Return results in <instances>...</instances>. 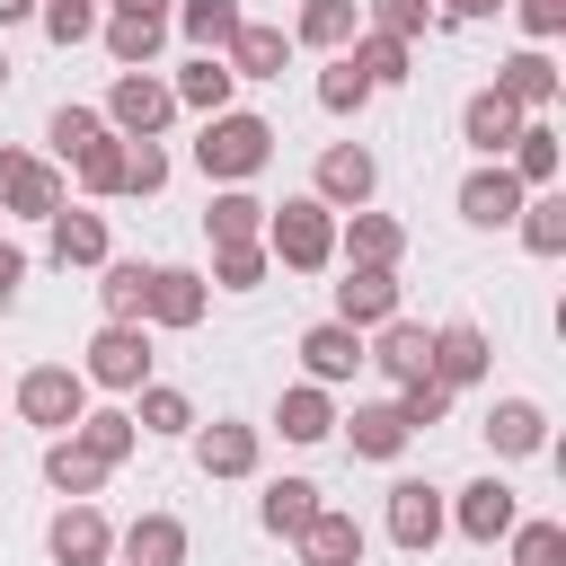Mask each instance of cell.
<instances>
[{
    "label": "cell",
    "mask_w": 566,
    "mask_h": 566,
    "mask_svg": "<svg viewBox=\"0 0 566 566\" xmlns=\"http://www.w3.org/2000/svg\"><path fill=\"white\" fill-rule=\"evenodd\" d=\"M363 35V0H301V18H292V44H310V53H345Z\"/></svg>",
    "instance_id": "cell-32"
},
{
    "label": "cell",
    "mask_w": 566,
    "mask_h": 566,
    "mask_svg": "<svg viewBox=\"0 0 566 566\" xmlns=\"http://www.w3.org/2000/svg\"><path fill=\"white\" fill-rule=\"evenodd\" d=\"M0 88H9V53H0Z\"/></svg>",
    "instance_id": "cell-55"
},
{
    "label": "cell",
    "mask_w": 566,
    "mask_h": 566,
    "mask_svg": "<svg viewBox=\"0 0 566 566\" xmlns=\"http://www.w3.org/2000/svg\"><path fill=\"white\" fill-rule=\"evenodd\" d=\"M274 433H283V442H301V451H310V442H327V433H336V398H327V389H310V380H292V389L274 398Z\"/></svg>",
    "instance_id": "cell-29"
},
{
    "label": "cell",
    "mask_w": 566,
    "mask_h": 566,
    "mask_svg": "<svg viewBox=\"0 0 566 566\" xmlns=\"http://www.w3.org/2000/svg\"><path fill=\"white\" fill-rule=\"evenodd\" d=\"M522 124H531V115H522V106H513V97H504V88H478V97H469V106H460V142H469V150H478V159H504V150H513V133H522Z\"/></svg>",
    "instance_id": "cell-21"
},
{
    "label": "cell",
    "mask_w": 566,
    "mask_h": 566,
    "mask_svg": "<svg viewBox=\"0 0 566 566\" xmlns=\"http://www.w3.org/2000/svg\"><path fill=\"white\" fill-rule=\"evenodd\" d=\"M336 424H345V451H354V460H398V451L416 442V433L398 424V407H389V398H363V407H354V416H336Z\"/></svg>",
    "instance_id": "cell-26"
},
{
    "label": "cell",
    "mask_w": 566,
    "mask_h": 566,
    "mask_svg": "<svg viewBox=\"0 0 566 566\" xmlns=\"http://www.w3.org/2000/svg\"><path fill=\"white\" fill-rule=\"evenodd\" d=\"M363 363H371L389 389H407V380H424V371H433V327L389 318V327H371V336H363Z\"/></svg>",
    "instance_id": "cell-11"
},
{
    "label": "cell",
    "mask_w": 566,
    "mask_h": 566,
    "mask_svg": "<svg viewBox=\"0 0 566 566\" xmlns=\"http://www.w3.org/2000/svg\"><path fill=\"white\" fill-rule=\"evenodd\" d=\"M265 274H274L265 239H239V248H212V274H203V283H212V292H256Z\"/></svg>",
    "instance_id": "cell-42"
},
{
    "label": "cell",
    "mask_w": 566,
    "mask_h": 566,
    "mask_svg": "<svg viewBox=\"0 0 566 566\" xmlns=\"http://www.w3.org/2000/svg\"><path fill=\"white\" fill-rule=\"evenodd\" d=\"M265 256H274L283 274H327V265H336V212H327L318 195L265 203Z\"/></svg>",
    "instance_id": "cell-1"
},
{
    "label": "cell",
    "mask_w": 566,
    "mask_h": 566,
    "mask_svg": "<svg viewBox=\"0 0 566 566\" xmlns=\"http://www.w3.org/2000/svg\"><path fill=\"white\" fill-rule=\"evenodd\" d=\"M256 460H265V424H239V416L195 424V469L203 478H256Z\"/></svg>",
    "instance_id": "cell-13"
},
{
    "label": "cell",
    "mask_w": 566,
    "mask_h": 566,
    "mask_svg": "<svg viewBox=\"0 0 566 566\" xmlns=\"http://www.w3.org/2000/svg\"><path fill=\"white\" fill-rule=\"evenodd\" d=\"M451 203H460V221H469V230H513V212H522V177H513L504 159H478V168L460 177V195H451Z\"/></svg>",
    "instance_id": "cell-9"
},
{
    "label": "cell",
    "mask_w": 566,
    "mask_h": 566,
    "mask_svg": "<svg viewBox=\"0 0 566 566\" xmlns=\"http://www.w3.org/2000/svg\"><path fill=\"white\" fill-rule=\"evenodd\" d=\"M62 203H71L62 168L35 159V150H18V142H0V212H9V221H53Z\"/></svg>",
    "instance_id": "cell-4"
},
{
    "label": "cell",
    "mask_w": 566,
    "mask_h": 566,
    "mask_svg": "<svg viewBox=\"0 0 566 566\" xmlns=\"http://www.w3.org/2000/svg\"><path fill=\"white\" fill-rule=\"evenodd\" d=\"M380 522H389V539H398L407 557H424V548H433V539L451 531V495H442V486H424V478H398V486H389V513H380Z\"/></svg>",
    "instance_id": "cell-8"
},
{
    "label": "cell",
    "mask_w": 566,
    "mask_h": 566,
    "mask_svg": "<svg viewBox=\"0 0 566 566\" xmlns=\"http://www.w3.org/2000/svg\"><path fill=\"white\" fill-rule=\"evenodd\" d=\"M265 159H274V124H265V115H248V106L203 115V133H195V168H203L212 186H248Z\"/></svg>",
    "instance_id": "cell-2"
},
{
    "label": "cell",
    "mask_w": 566,
    "mask_h": 566,
    "mask_svg": "<svg viewBox=\"0 0 566 566\" xmlns=\"http://www.w3.org/2000/svg\"><path fill=\"white\" fill-rule=\"evenodd\" d=\"M318 106H327V115H363V106H371V80H363V71L336 53V62L318 71Z\"/></svg>",
    "instance_id": "cell-46"
},
{
    "label": "cell",
    "mask_w": 566,
    "mask_h": 566,
    "mask_svg": "<svg viewBox=\"0 0 566 566\" xmlns=\"http://www.w3.org/2000/svg\"><path fill=\"white\" fill-rule=\"evenodd\" d=\"M97 310H106L115 327H142V310H150V265H142V256H106V265H97Z\"/></svg>",
    "instance_id": "cell-28"
},
{
    "label": "cell",
    "mask_w": 566,
    "mask_h": 566,
    "mask_svg": "<svg viewBox=\"0 0 566 566\" xmlns=\"http://www.w3.org/2000/svg\"><path fill=\"white\" fill-rule=\"evenodd\" d=\"M389 407H398V424H407V433H433V424L451 416V389H442V380L424 371V380H407V389H398Z\"/></svg>",
    "instance_id": "cell-44"
},
{
    "label": "cell",
    "mask_w": 566,
    "mask_h": 566,
    "mask_svg": "<svg viewBox=\"0 0 566 566\" xmlns=\"http://www.w3.org/2000/svg\"><path fill=\"white\" fill-rule=\"evenodd\" d=\"M327 318H345L354 336L389 327V318H398V274H380V265H345V283H336V310H327Z\"/></svg>",
    "instance_id": "cell-17"
},
{
    "label": "cell",
    "mask_w": 566,
    "mask_h": 566,
    "mask_svg": "<svg viewBox=\"0 0 566 566\" xmlns=\"http://www.w3.org/2000/svg\"><path fill=\"white\" fill-rule=\"evenodd\" d=\"M168 27H177L195 53H230V35L248 27V9H239V0H177V9H168Z\"/></svg>",
    "instance_id": "cell-33"
},
{
    "label": "cell",
    "mask_w": 566,
    "mask_h": 566,
    "mask_svg": "<svg viewBox=\"0 0 566 566\" xmlns=\"http://www.w3.org/2000/svg\"><path fill=\"white\" fill-rule=\"evenodd\" d=\"M504 0H433V18H495Z\"/></svg>",
    "instance_id": "cell-52"
},
{
    "label": "cell",
    "mask_w": 566,
    "mask_h": 566,
    "mask_svg": "<svg viewBox=\"0 0 566 566\" xmlns=\"http://www.w3.org/2000/svg\"><path fill=\"white\" fill-rule=\"evenodd\" d=\"M230 80H283V62H292V35L283 27H265V18H248L239 35H230Z\"/></svg>",
    "instance_id": "cell-27"
},
{
    "label": "cell",
    "mask_w": 566,
    "mask_h": 566,
    "mask_svg": "<svg viewBox=\"0 0 566 566\" xmlns=\"http://www.w3.org/2000/svg\"><path fill=\"white\" fill-rule=\"evenodd\" d=\"M345 62H354V71L371 80V97H380V88H398V80L416 71V44H398V35H371V27H363V35L345 44Z\"/></svg>",
    "instance_id": "cell-37"
},
{
    "label": "cell",
    "mask_w": 566,
    "mask_h": 566,
    "mask_svg": "<svg viewBox=\"0 0 566 566\" xmlns=\"http://www.w3.org/2000/svg\"><path fill=\"white\" fill-rule=\"evenodd\" d=\"M486 371H495V345H486V327H478V318H442V327H433V380L460 398V389H478Z\"/></svg>",
    "instance_id": "cell-12"
},
{
    "label": "cell",
    "mask_w": 566,
    "mask_h": 566,
    "mask_svg": "<svg viewBox=\"0 0 566 566\" xmlns=\"http://www.w3.org/2000/svg\"><path fill=\"white\" fill-rule=\"evenodd\" d=\"M203 310H212V283L195 274V265H150V310H142V327H203Z\"/></svg>",
    "instance_id": "cell-15"
},
{
    "label": "cell",
    "mask_w": 566,
    "mask_h": 566,
    "mask_svg": "<svg viewBox=\"0 0 566 566\" xmlns=\"http://www.w3.org/2000/svg\"><path fill=\"white\" fill-rule=\"evenodd\" d=\"M106 133V115L97 106H53V124H44V142H53V159H80L88 142Z\"/></svg>",
    "instance_id": "cell-47"
},
{
    "label": "cell",
    "mask_w": 566,
    "mask_h": 566,
    "mask_svg": "<svg viewBox=\"0 0 566 566\" xmlns=\"http://www.w3.org/2000/svg\"><path fill=\"white\" fill-rule=\"evenodd\" d=\"M44 0H0V27H18V18H35Z\"/></svg>",
    "instance_id": "cell-54"
},
{
    "label": "cell",
    "mask_w": 566,
    "mask_h": 566,
    "mask_svg": "<svg viewBox=\"0 0 566 566\" xmlns=\"http://www.w3.org/2000/svg\"><path fill=\"white\" fill-rule=\"evenodd\" d=\"M310 195H318L327 212H363V203L380 195V159H371L363 142H327L318 168H310Z\"/></svg>",
    "instance_id": "cell-6"
},
{
    "label": "cell",
    "mask_w": 566,
    "mask_h": 566,
    "mask_svg": "<svg viewBox=\"0 0 566 566\" xmlns=\"http://www.w3.org/2000/svg\"><path fill=\"white\" fill-rule=\"evenodd\" d=\"M106 133L115 142H159L168 124H177V88L159 80V71H115V88H106Z\"/></svg>",
    "instance_id": "cell-3"
},
{
    "label": "cell",
    "mask_w": 566,
    "mask_h": 566,
    "mask_svg": "<svg viewBox=\"0 0 566 566\" xmlns=\"http://www.w3.org/2000/svg\"><path fill=\"white\" fill-rule=\"evenodd\" d=\"M513 522H522V495H513L504 478H469V486L451 495V531H460V539H478V548H495Z\"/></svg>",
    "instance_id": "cell-14"
},
{
    "label": "cell",
    "mask_w": 566,
    "mask_h": 566,
    "mask_svg": "<svg viewBox=\"0 0 566 566\" xmlns=\"http://www.w3.org/2000/svg\"><path fill=\"white\" fill-rule=\"evenodd\" d=\"M18 283H27V248H9V239H0V310L18 301Z\"/></svg>",
    "instance_id": "cell-51"
},
{
    "label": "cell",
    "mask_w": 566,
    "mask_h": 566,
    "mask_svg": "<svg viewBox=\"0 0 566 566\" xmlns=\"http://www.w3.org/2000/svg\"><path fill=\"white\" fill-rule=\"evenodd\" d=\"M504 548H513V566H566V522H513Z\"/></svg>",
    "instance_id": "cell-45"
},
{
    "label": "cell",
    "mask_w": 566,
    "mask_h": 566,
    "mask_svg": "<svg viewBox=\"0 0 566 566\" xmlns=\"http://www.w3.org/2000/svg\"><path fill=\"white\" fill-rule=\"evenodd\" d=\"M44 557H53V566H106V557H115V522H106L97 504H62L53 531H44Z\"/></svg>",
    "instance_id": "cell-16"
},
{
    "label": "cell",
    "mask_w": 566,
    "mask_h": 566,
    "mask_svg": "<svg viewBox=\"0 0 566 566\" xmlns=\"http://www.w3.org/2000/svg\"><path fill=\"white\" fill-rule=\"evenodd\" d=\"M513 18H522L531 44H557L566 35V0H513Z\"/></svg>",
    "instance_id": "cell-50"
},
{
    "label": "cell",
    "mask_w": 566,
    "mask_h": 566,
    "mask_svg": "<svg viewBox=\"0 0 566 566\" xmlns=\"http://www.w3.org/2000/svg\"><path fill=\"white\" fill-rule=\"evenodd\" d=\"M71 442H80L97 469H124V460H133V442H142V424H133V407H88V416L71 424Z\"/></svg>",
    "instance_id": "cell-30"
},
{
    "label": "cell",
    "mask_w": 566,
    "mask_h": 566,
    "mask_svg": "<svg viewBox=\"0 0 566 566\" xmlns=\"http://www.w3.org/2000/svg\"><path fill=\"white\" fill-rule=\"evenodd\" d=\"M44 486H53L62 504H88V495L106 486V469H97V460H88L71 433H53V442H44Z\"/></svg>",
    "instance_id": "cell-35"
},
{
    "label": "cell",
    "mask_w": 566,
    "mask_h": 566,
    "mask_svg": "<svg viewBox=\"0 0 566 566\" xmlns=\"http://www.w3.org/2000/svg\"><path fill=\"white\" fill-rule=\"evenodd\" d=\"M186 548H195V539H186L177 513H133V522L115 531V557H124V566H186Z\"/></svg>",
    "instance_id": "cell-22"
},
{
    "label": "cell",
    "mask_w": 566,
    "mask_h": 566,
    "mask_svg": "<svg viewBox=\"0 0 566 566\" xmlns=\"http://www.w3.org/2000/svg\"><path fill=\"white\" fill-rule=\"evenodd\" d=\"M513 230H522L531 256H566V195H557V186H548V195H522Z\"/></svg>",
    "instance_id": "cell-39"
},
{
    "label": "cell",
    "mask_w": 566,
    "mask_h": 566,
    "mask_svg": "<svg viewBox=\"0 0 566 566\" xmlns=\"http://www.w3.org/2000/svg\"><path fill=\"white\" fill-rule=\"evenodd\" d=\"M495 88H504L522 115H548V106H557V62H548V44L504 53V62H495Z\"/></svg>",
    "instance_id": "cell-24"
},
{
    "label": "cell",
    "mask_w": 566,
    "mask_h": 566,
    "mask_svg": "<svg viewBox=\"0 0 566 566\" xmlns=\"http://www.w3.org/2000/svg\"><path fill=\"white\" fill-rule=\"evenodd\" d=\"M301 548V566H363V548H371V531L345 513V504H318V522L292 539Z\"/></svg>",
    "instance_id": "cell-23"
},
{
    "label": "cell",
    "mask_w": 566,
    "mask_h": 566,
    "mask_svg": "<svg viewBox=\"0 0 566 566\" xmlns=\"http://www.w3.org/2000/svg\"><path fill=\"white\" fill-rule=\"evenodd\" d=\"M203 230H212V248H239V239H265V203H256L248 186H221V195L203 203Z\"/></svg>",
    "instance_id": "cell-38"
},
{
    "label": "cell",
    "mask_w": 566,
    "mask_h": 566,
    "mask_svg": "<svg viewBox=\"0 0 566 566\" xmlns=\"http://www.w3.org/2000/svg\"><path fill=\"white\" fill-rule=\"evenodd\" d=\"M71 177H80V195L88 203H106V195H124V142L115 133H97L80 159H71Z\"/></svg>",
    "instance_id": "cell-41"
},
{
    "label": "cell",
    "mask_w": 566,
    "mask_h": 566,
    "mask_svg": "<svg viewBox=\"0 0 566 566\" xmlns=\"http://www.w3.org/2000/svg\"><path fill=\"white\" fill-rule=\"evenodd\" d=\"M318 504H327V495H318V478H274V486L256 495V522H265L274 539H301V531L318 522Z\"/></svg>",
    "instance_id": "cell-31"
},
{
    "label": "cell",
    "mask_w": 566,
    "mask_h": 566,
    "mask_svg": "<svg viewBox=\"0 0 566 566\" xmlns=\"http://www.w3.org/2000/svg\"><path fill=\"white\" fill-rule=\"evenodd\" d=\"M478 433H486L495 460H539V451H548V407H539V398H495Z\"/></svg>",
    "instance_id": "cell-18"
},
{
    "label": "cell",
    "mask_w": 566,
    "mask_h": 566,
    "mask_svg": "<svg viewBox=\"0 0 566 566\" xmlns=\"http://www.w3.org/2000/svg\"><path fill=\"white\" fill-rule=\"evenodd\" d=\"M168 88H177V115H186V106H195V115H230V97H239V80H230L221 53H195Z\"/></svg>",
    "instance_id": "cell-34"
},
{
    "label": "cell",
    "mask_w": 566,
    "mask_h": 566,
    "mask_svg": "<svg viewBox=\"0 0 566 566\" xmlns=\"http://www.w3.org/2000/svg\"><path fill=\"white\" fill-rule=\"evenodd\" d=\"M398 256H407V221H389V212H336V265H380V274H398Z\"/></svg>",
    "instance_id": "cell-10"
},
{
    "label": "cell",
    "mask_w": 566,
    "mask_h": 566,
    "mask_svg": "<svg viewBox=\"0 0 566 566\" xmlns=\"http://www.w3.org/2000/svg\"><path fill=\"white\" fill-rule=\"evenodd\" d=\"M97 35H106L115 71H150L159 44H168V18H97Z\"/></svg>",
    "instance_id": "cell-36"
},
{
    "label": "cell",
    "mask_w": 566,
    "mask_h": 566,
    "mask_svg": "<svg viewBox=\"0 0 566 566\" xmlns=\"http://www.w3.org/2000/svg\"><path fill=\"white\" fill-rule=\"evenodd\" d=\"M133 424H142V433H195L203 416H195V398H186V389L142 380V389H133Z\"/></svg>",
    "instance_id": "cell-40"
},
{
    "label": "cell",
    "mask_w": 566,
    "mask_h": 566,
    "mask_svg": "<svg viewBox=\"0 0 566 566\" xmlns=\"http://www.w3.org/2000/svg\"><path fill=\"white\" fill-rule=\"evenodd\" d=\"M18 416L44 424V433H71V424L88 416V380H80V363H35V371H18Z\"/></svg>",
    "instance_id": "cell-5"
},
{
    "label": "cell",
    "mask_w": 566,
    "mask_h": 566,
    "mask_svg": "<svg viewBox=\"0 0 566 566\" xmlns=\"http://www.w3.org/2000/svg\"><path fill=\"white\" fill-rule=\"evenodd\" d=\"M301 371H310V389H336V380H354V371H363V336H354L345 318H318V327H301Z\"/></svg>",
    "instance_id": "cell-20"
},
{
    "label": "cell",
    "mask_w": 566,
    "mask_h": 566,
    "mask_svg": "<svg viewBox=\"0 0 566 566\" xmlns=\"http://www.w3.org/2000/svg\"><path fill=\"white\" fill-rule=\"evenodd\" d=\"M35 27H44V44H62V53H71V44H88V35H97V0H44V9H35Z\"/></svg>",
    "instance_id": "cell-43"
},
{
    "label": "cell",
    "mask_w": 566,
    "mask_h": 566,
    "mask_svg": "<svg viewBox=\"0 0 566 566\" xmlns=\"http://www.w3.org/2000/svg\"><path fill=\"white\" fill-rule=\"evenodd\" d=\"M44 248H53V265H62V274H71V265H106V256H115L106 212H88V203H62V212L44 221Z\"/></svg>",
    "instance_id": "cell-19"
},
{
    "label": "cell",
    "mask_w": 566,
    "mask_h": 566,
    "mask_svg": "<svg viewBox=\"0 0 566 566\" xmlns=\"http://www.w3.org/2000/svg\"><path fill=\"white\" fill-rule=\"evenodd\" d=\"M168 186V150L159 142H124V195L142 203V195H159Z\"/></svg>",
    "instance_id": "cell-49"
},
{
    "label": "cell",
    "mask_w": 566,
    "mask_h": 566,
    "mask_svg": "<svg viewBox=\"0 0 566 566\" xmlns=\"http://www.w3.org/2000/svg\"><path fill=\"white\" fill-rule=\"evenodd\" d=\"M363 18H371V35H398V44H416V35L433 27V0H363Z\"/></svg>",
    "instance_id": "cell-48"
},
{
    "label": "cell",
    "mask_w": 566,
    "mask_h": 566,
    "mask_svg": "<svg viewBox=\"0 0 566 566\" xmlns=\"http://www.w3.org/2000/svg\"><path fill=\"white\" fill-rule=\"evenodd\" d=\"M80 380L88 389H142L150 380V327H97L88 336V354H80Z\"/></svg>",
    "instance_id": "cell-7"
},
{
    "label": "cell",
    "mask_w": 566,
    "mask_h": 566,
    "mask_svg": "<svg viewBox=\"0 0 566 566\" xmlns=\"http://www.w3.org/2000/svg\"><path fill=\"white\" fill-rule=\"evenodd\" d=\"M504 168L522 177V195H548V186H557V168H566V142H557V124H548V115H531V124L513 133Z\"/></svg>",
    "instance_id": "cell-25"
},
{
    "label": "cell",
    "mask_w": 566,
    "mask_h": 566,
    "mask_svg": "<svg viewBox=\"0 0 566 566\" xmlns=\"http://www.w3.org/2000/svg\"><path fill=\"white\" fill-rule=\"evenodd\" d=\"M177 0H115V18H168Z\"/></svg>",
    "instance_id": "cell-53"
}]
</instances>
